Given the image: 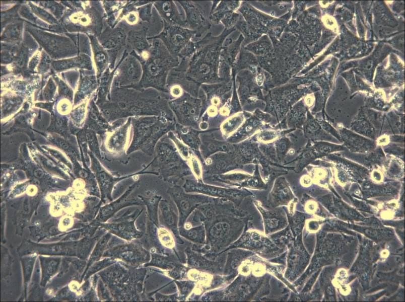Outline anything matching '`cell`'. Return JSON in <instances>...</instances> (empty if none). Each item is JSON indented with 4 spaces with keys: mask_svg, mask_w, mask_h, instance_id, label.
Segmentation results:
<instances>
[{
    "mask_svg": "<svg viewBox=\"0 0 405 302\" xmlns=\"http://www.w3.org/2000/svg\"><path fill=\"white\" fill-rule=\"evenodd\" d=\"M176 123V120L162 116L131 117L132 137L127 154L141 150L152 156L158 142L169 131H175Z\"/></svg>",
    "mask_w": 405,
    "mask_h": 302,
    "instance_id": "cell-1",
    "label": "cell"
},
{
    "mask_svg": "<svg viewBox=\"0 0 405 302\" xmlns=\"http://www.w3.org/2000/svg\"><path fill=\"white\" fill-rule=\"evenodd\" d=\"M154 158L147 165V170L164 181L178 185L185 177L192 174L187 162L179 154L173 141L166 135L157 143Z\"/></svg>",
    "mask_w": 405,
    "mask_h": 302,
    "instance_id": "cell-2",
    "label": "cell"
},
{
    "mask_svg": "<svg viewBox=\"0 0 405 302\" xmlns=\"http://www.w3.org/2000/svg\"><path fill=\"white\" fill-rule=\"evenodd\" d=\"M131 129V117L128 118L122 124L119 125L109 133L105 139V145L111 157L122 164L129 161L126 153Z\"/></svg>",
    "mask_w": 405,
    "mask_h": 302,
    "instance_id": "cell-3",
    "label": "cell"
},
{
    "mask_svg": "<svg viewBox=\"0 0 405 302\" xmlns=\"http://www.w3.org/2000/svg\"><path fill=\"white\" fill-rule=\"evenodd\" d=\"M113 253L114 256L121 260L123 264L134 268L148 263L151 259L150 253L137 240L123 242L114 249Z\"/></svg>",
    "mask_w": 405,
    "mask_h": 302,
    "instance_id": "cell-4",
    "label": "cell"
},
{
    "mask_svg": "<svg viewBox=\"0 0 405 302\" xmlns=\"http://www.w3.org/2000/svg\"><path fill=\"white\" fill-rule=\"evenodd\" d=\"M167 192L178 208V227H183L190 214L204 200V198L200 196L187 194L179 185L170 187Z\"/></svg>",
    "mask_w": 405,
    "mask_h": 302,
    "instance_id": "cell-5",
    "label": "cell"
},
{
    "mask_svg": "<svg viewBox=\"0 0 405 302\" xmlns=\"http://www.w3.org/2000/svg\"><path fill=\"white\" fill-rule=\"evenodd\" d=\"M143 211V209H137L132 212L128 210L124 212L116 223L111 224L109 228L113 233L122 240L131 241L140 239L144 236V232L137 229L134 222Z\"/></svg>",
    "mask_w": 405,
    "mask_h": 302,
    "instance_id": "cell-6",
    "label": "cell"
},
{
    "mask_svg": "<svg viewBox=\"0 0 405 302\" xmlns=\"http://www.w3.org/2000/svg\"><path fill=\"white\" fill-rule=\"evenodd\" d=\"M178 123L191 127L196 126L197 106L191 99L185 97L170 103Z\"/></svg>",
    "mask_w": 405,
    "mask_h": 302,
    "instance_id": "cell-7",
    "label": "cell"
},
{
    "mask_svg": "<svg viewBox=\"0 0 405 302\" xmlns=\"http://www.w3.org/2000/svg\"><path fill=\"white\" fill-rule=\"evenodd\" d=\"M96 169L97 170V178L102 188L103 195L105 198L109 200H112L111 195L112 190L114 186L118 182L132 176L141 174H149L153 175L152 172L148 171L146 167L137 173L118 177H115L108 173L97 162H96Z\"/></svg>",
    "mask_w": 405,
    "mask_h": 302,
    "instance_id": "cell-8",
    "label": "cell"
},
{
    "mask_svg": "<svg viewBox=\"0 0 405 302\" xmlns=\"http://www.w3.org/2000/svg\"><path fill=\"white\" fill-rule=\"evenodd\" d=\"M159 207L161 223L172 232L177 244H183L184 241L179 233V218L170 202L166 199H161L159 202Z\"/></svg>",
    "mask_w": 405,
    "mask_h": 302,
    "instance_id": "cell-9",
    "label": "cell"
},
{
    "mask_svg": "<svg viewBox=\"0 0 405 302\" xmlns=\"http://www.w3.org/2000/svg\"><path fill=\"white\" fill-rule=\"evenodd\" d=\"M176 252L163 254L156 253H151L149 262L144 264V267L154 266L163 269L171 270L182 265Z\"/></svg>",
    "mask_w": 405,
    "mask_h": 302,
    "instance_id": "cell-10",
    "label": "cell"
},
{
    "mask_svg": "<svg viewBox=\"0 0 405 302\" xmlns=\"http://www.w3.org/2000/svg\"><path fill=\"white\" fill-rule=\"evenodd\" d=\"M176 134L178 138L192 150L196 152L198 146V133L191 127L178 123L175 124Z\"/></svg>",
    "mask_w": 405,
    "mask_h": 302,
    "instance_id": "cell-11",
    "label": "cell"
},
{
    "mask_svg": "<svg viewBox=\"0 0 405 302\" xmlns=\"http://www.w3.org/2000/svg\"><path fill=\"white\" fill-rule=\"evenodd\" d=\"M145 204L147 209V214L149 219L159 227L158 207L162 196L155 195L151 196H138Z\"/></svg>",
    "mask_w": 405,
    "mask_h": 302,
    "instance_id": "cell-12",
    "label": "cell"
},
{
    "mask_svg": "<svg viewBox=\"0 0 405 302\" xmlns=\"http://www.w3.org/2000/svg\"><path fill=\"white\" fill-rule=\"evenodd\" d=\"M180 236L195 243H202L205 240V230L204 226L185 229L184 226L178 227Z\"/></svg>",
    "mask_w": 405,
    "mask_h": 302,
    "instance_id": "cell-13",
    "label": "cell"
},
{
    "mask_svg": "<svg viewBox=\"0 0 405 302\" xmlns=\"http://www.w3.org/2000/svg\"><path fill=\"white\" fill-rule=\"evenodd\" d=\"M166 135L174 143L181 157L187 161L193 155L192 150L178 138L173 131H169Z\"/></svg>",
    "mask_w": 405,
    "mask_h": 302,
    "instance_id": "cell-14",
    "label": "cell"
},
{
    "mask_svg": "<svg viewBox=\"0 0 405 302\" xmlns=\"http://www.w3.org/2000/svg\"><path fill=\"white\" fill-rule=\"evenodd\" d=\"M178 289V300L184 301L193 288L195 283L190 280H175Z\"/></svg>",
    "mask_w": 405,
    "mask_h": 302,
    "instance_id": "cell-15",
    "label": "cell"
},
{
    "mask_svg": "<svg viewBox=\"0 0 405 302\" xmlns=\"http://www.w3.org/2000/svg\"><path fill=\"white\" fill-rule=\"evenodd\" d=\"M192 172L198 179L201 176V170L198 161L193 155H192L187 161Z\"/></svg>",
    "mask_w": 405,
    "mask_h": 302,
    "instance_id": "cell-16",
    "label": "cell"
},
{
    "mask_svg": "<svg viewBox=\"0 0 405 302\" xmlns=\"http://www.w3.org/2000/svg\"><path fill=\"white\" fill-rule=\"evenodd\" d=\"M155 299L158 301H177L178 300V293L169 295H165L157 292L155 294Z\"/></svg>",
    "mask_w": 405,
    "mask_h": 302,
    "instance_id": "cell-17",
    "label": "cell"
}]
</instances>
